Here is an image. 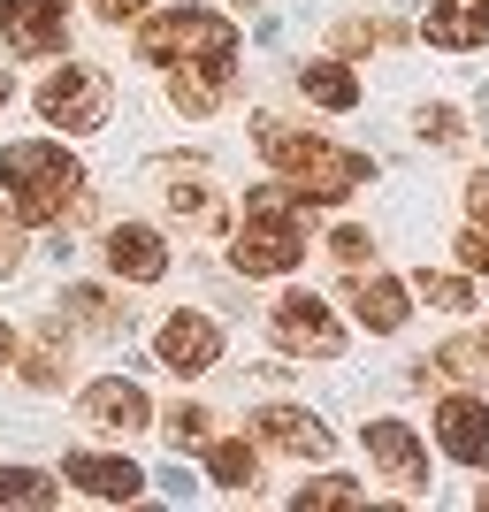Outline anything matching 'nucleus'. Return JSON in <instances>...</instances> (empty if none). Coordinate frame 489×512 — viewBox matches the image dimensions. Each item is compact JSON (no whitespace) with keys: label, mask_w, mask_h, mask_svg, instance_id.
Here are the masks:
<instances>
[{"label":"nucleus","mask_w":489,"mask_h":512,"mask_svg":"<svg viewBox=\"0 0 489 512\" xmlns=\"http://www.w3.org/2000/svg\"><path fill=\"white\" fill-rule=\"evenodd\" d=\"M253 138H260V153H268V169L291 184L306 207H321V199H344V192H360L367 176V153H352V146H329V138H314V130H291V123H276V115H260L253 123Z\"/></svg>","instance_id":"1"},{"label":"nucleus","mask_w":489,"mask_h":512,"mask_svg":"<svg viewBox=\"0 0 489 512\" xmlns=\"http://www.w3.org/2000/svg\"><path fill=\"white\" fill-rule=\"evenodd\" d=\"M0 192L16 199V222H62L69 207H85V169L69 146H46V138H16L0 146Z\"/></svg>","instance_id":"2"},{"label":"nucleus","mask_w":489,"mask_h":512,"mask_svg":"<svg viewBox=\"0 0 489 512\" xmlns=\"http://www.w3.org/2000/svg\"><path fill=\"white\" fill-rule=\"evenodd\" d=\"M298 253H306V199L276 192V184L245 192V222L230 245L237 276H283V268H298Z\"/></svg>","instance_id":"3"},{"label":"nucleus","mask_w":489,"mask_h":512,"mask_svg":"<svg viewBox=\"0 0 489 512\" xmlns=\"http://www.w3.org/2000/svg\"><path fill=\"white\" fill-rule=\"evenodd\" d=\"M138 54L161 69H222L230 77L237 62V31L214 8H169V16H153L146 31H138Z\"/></svg>","instance_id":"4"},{"label":"nucleus","mask_w":489,"mask_h":512,"mask_svg":"<svg viewBox=\"0 0 489 512\" xmlns=\"http://www.w3.org/2000/svg\"><path fill=\"white\" fill-rule=\"evenodd\" d=\"M268 329H276V344L298 352V360H337L344 352L337 314H329V299H314V291H283L276 314H268Z\"/></svg>","instance_id":"5"},{"label":"nucleus","mask_w":489,"mask_h":512,"mask_svg":"<svg viewBox=\"0 0 489 512\" xmlns=\"http://www.w3.org/2000/svg\"><path fill=\"white\" fill-rule=\"evenodd\" d=\"M39 115L46 123H62V130H100L107 123V77L100 69H54L39 85Z\"/></svg>","instance_id":"6"},{"label":"nucleus","mask_w":489,"mask_h":512,"mask_svg":"<svg viewBox=\"0 0 489 512\" xmlns=\"http://www.w3.org/2000/svg\"><path fill=\"white\" fill-rule=\"evenodd\" d=\"M0 39H8V54H16V62L62 54V46H69L62 0H0Z\"/></svg>","instance_id":"7"},{"label":"nucleus","mask_w":489,"mask_h":512,"mask_svg":"<svg viewBox=\"0 0 489 512\" xmlns=\"http://www.w3.org/2000/svg\"><path fill=\"white\" fill-rule=\"evenodd\" d=\"M367 459L390 490H428V451L405 421H367Z\"/></svg>","instance_id":"8"},{"label":"nucleus","mask_w":489,"mask_h":512,"mask_svg":"<svg viewBox=\"0 0 489 512\" xmlns=\"http://www.w3.org/2000/svg\"><path fill=\"white\" fill-rule=\"evenodd\" d=\"M436 444H444L459 467H489V406L467 398V390L436 398Z\"/></svg>","instance_id":"9"},{"label":"nucleus","mask_w":489,"mask_h":512,"mask_svg":"<svg viewBox=\"0 0 489 512\" xmlns=\"http://www.w3.org/2000/svg\"><path fill=\"white\" fill-rule=\"evenodd\" d=\"M77 406H85L92 428H115V436H138V428L153 421V398L130 383V375H100V383H85V398H77Z\"/></svg>","instance_id":"10"},{"label":"nucleus","mask_w":489,"mask_h":512,"mask_svg":"<svg viewBox=\"0 0 489 512\" xmlns=\"http://www.w3.org/2000/svg\"><path fill=\"white\" fill-rule=\"evenodd\" d=\"M253 436L268 451H283V459H329V428H321L314 413H298V406H260Z\"/></svg>","instance_id":"11"},{"label":"nucleus","mask_w":489,"mask_h":512,"mask_svg":"<svg viewBox=\"0 0 489 512\" xmlns=\"http://www.w3.org/2000/svg\"><path fill=\"white\" fill-rule=\"evenodd\" d=\"M222 360V329H214L207 314H169L161 321V367H176V375H199V367Z\"/></svg>","instance_id":"12"},{"label":"nucleus","mask_w":489,"mask_h":512,"mask_svg":"<svg viewBox=\"0 0 489 512\" xmlns=\"http://www.w3.org/2000/svg\"><path fill=\"white\" fill-rule=\"evenodd\" d=\"M107 268L123 283H153V276H169V245L153 230H138V222H123V230H107Z\"/></svg>","instance_id":"13"},{"label":"nucleus","mask_w":489,"mask_h":512,"mask_svg":"<svg viewBox=\"0 0 489 512\" xmlns=\"http://www.w3.org/2000/svg\"><path fill=\"white\" fill-rule=\"evenodd\" d=\"M436 46L467 54V46H489V0H428V23H421Z\"/></svg>","instance_id":"14"},{"label":"nucleus","mask_w":489,"mask_h":512,"mask_svg":"<svg viewBox=\"0 0 489 512\" xmlns=\"http://www.w3.org/2000/svg\"><path fill=\"white\" fill-rule=\"evenodd\" d=\"M69 482L77 490H92V497H138V467L130 459H115V451H69Z\"/></svg>","instance_id":"15"},{"label":"nucleus","mask_w":489,"mask_h":512,"mask_svg":"<svg viewBox=\"0 0 489 512\" xmlns=\"http://www.w3.org/2000/svg\"><path fill=\"white\" fill-rule=\"evenodd\" d=\"M405 283H390V276H352V314L367 321V329H405Z\"/></svg>","instance_id":"16"},{"label":"nucleus","mask_w":489,"mask_h":512,"mask_svg":"<svg viewBox=\"0 0 489 512\" xmlns=\"http://www.w3.org/2000/svg\"><path fill=\"white\" fill-rule=\"evenodd\" d=\"M298 92H306L314 107H337V115H344V107H360V85H352V69H344V62H306V69H298Z\"/></svg>","instance_id":"17"},{"label":"nucleus","mask_w":489,"mask_h":512,"mask_svg":"<svg viewBox=\"0 0 489 512\" xmlns=\"http://www.w3.org/2000/svg\"><path fill=\"white\" fill-rule=\"evenodd\" d=\"M222 85H230L222 69H176V107H184V115H214V107H222Z\"/></svg>","instance_id":"18"},{"label":"nucleus","mask_w":489,"mask_h":512,"mask_svg":"<svg viewBox=\"0 0 489 512\" xmlns=\"http://www.w3.org/2000/svg\"><path fill=\"white\" fill-rule=\"evenodd\" d=\"M207 474L222 482V490H253L260 459H253V444H207Z\"/></svg>","instance_id":"19"},{"label":"nucleus","mask_w":489,"mask_h":512,"mask_svg":"<svg viewBox=\"0 0 489 512\" xmlns=\"http://www.w3.org/2000/svg\"><path fill=\"white\" fill-rule=\"evenodd\" d=\"M169 207L184 214L192 230H222V199L207 192V176H199V184H184V176H176V184H169Z\"/></svg>","instance_id":"20"},{"label":"nucleus","mask_w":489,"mask_h":512,"mask_svg":"<svg viewBox=\"0 0 489 512\" xmlns=\"http://www.w3.org/2000/svg\"><path fill=\"white\" fill-rule=\"evenodd\" d=\"M436 375H467V383H489V337H451L436 352Z\"/></svg>","instance_id":"21"},{"label":"nucleus","mask_w":489,"mask_h":512,"mask_svg":"<svg viewBox=\"0 0 489 512\" xmlns=\"http://www.w3.org/2000/svg\"><path fill=\"white\" fill-rule=\"evenodd\" d=\"M0 505L46 512V505H54V482H46V474H31V467H0Z\"/></svg>","instance_id":"22"},{"label":"nucleus","mask_w":489,"mask_h":512,"mask_svg":"<svg viewBox=\"0 0 489 512\" xmlns=\"http://www.w3.org/2000/svg\"><path fill=\"white\" fill-rule=\"evenodd\" d=\"M421 299L444 306V314H467V306H474V283L467 276H444V268H421Z\"/></svg>","instance_id":"23"},{"label":"nucleus","mask_w":489,"mask_h":512,"mask_svg":"<svg viewBox=\"0 0 489 512\" xmlns=\"http://www.w3.org/2000/svg\"><path fill=\"white\" fill-rule=\"evenodd\" d=\"M23 375H31L39 390H54V383H62V329H46V337L31 344V352H23Z\"/></svg>","instance_id":"24"},{"label":"nucleus","mask_w":489,"mask_h":512,"mask_svg":"<svg viewBox=\"0 0 489 512\" xmlns=\"http://www.w3.org/2000/svg\"><path fill=\"white\" fill-rule=\"evenodd\" d=\"M383 39H398V31L375 23V16H344L337 23V54H367V46H383Z\"/></svg>","instance_id":"25"},{"label":"nucleus","mask_w":489,"mask_h":512,"mask_svg":"<svg viewBox=\"0 0 489 512\" xmlns=\"http://www.w3.org/2000/svg\"><path fill=\"white\" fill-rule=\"evenodd\" d=\"M69 314H85V321H100V329H107V337H115V329H123V306H115V299H107V291H69Z\"/></svg>","instance_id":"26"},{"label":"nucleus","mask_w":489,"mask_h":512,"mask_svg":"<svg viewBox=\"0 0 489 512\" xmlns=\"http://www.w3.org/2000/svg\"><path fill=\"white\" fill-rule=\"evenodd\" d=\"M360 497V482H344V474H321V482H306L298 490V512H314V505H352Z\"/></svg>","instance_id":"27"},{"label":"nucleus","mask_w":489,"mask_h":512,"mask_svg":"<svg viewBox=\"0 0 489 512\" xmlns=\"http://www.w3.org/2000/svg\"><path fill=\"white\" fill-rule=\"evenodd\" d=\"M413 123H421V138H436V146H451V138H459V107H421V115H413Z\"/></svg>","instance_id":"28"},{"label":"nucleus","mask_w":489,"mask_h":512,"mask_svg":"<svg viewBox=\"0 0 489 512\" xmlns=\"http://www.w3.org/2000/svg\"><path fill=\"white\" fill-rule=\"evenodd\" d=\"M329 253H337L344 268H360V260L375 253V237H367V230H329Z\"/></svg>","instance_id":"29"},{"label":"nucleus","mask_w":489,"mask_h":512,"mask_svg":"<svg viewBox=\"0 0 489 512\" xmlns=\"http://www.w3.org/2000/svg\"><path fill=\"white\" fill-rule=\"evenodd\" d=\"M459 268H474V276H489V222H474V230L459 237Z\"/></svg>","instance_id":"30"},{"label":"nucleus","mask_w":489,"mask_h":512,"mask_svg":"<svg viewBox=\"0 0 489 512\" xmlns=\"http://www.w3.org/2000/svg\"><path fill=\"white\" fill-rule=\"evenodd\" d=\"M23 268V230H16V214L0 207V276H16Z\"/></svg>","instance_id":"31"},{"label":"nucleus","mask_w":489,"mask_h":512,"mask_svg":"<svg viewBox=\"0 0 489 512\" xmlns=\"http://www.w3.org/2000/svg\"><path fill=\"white\" fill-rule=\"evenodd\" d=\"M169 436H176V444H199V436H207V406H176L169 413Z\"/></svg>","instance_id":"32"},{"label":"nucleus","mask_w":489,"mask_h":512,"mask_svg":"<svg viewBox=\"0 0 489 512\" xmlns=\"http://www.w3.org/2000/svg\"><path fill=\"white\" fill-rule=\"evenodd\" d=\"M467 207H474V222H489V169L467 184Z\"/></svg>","instance_id":"33"},{"label":"nucleus","mask_w":489,"mask_h":512,"mask_svg":"<svg viewBox=\"0 0 489 512\" xmlns=\"http://www.w3.org/2000/svg\"><path fill=\"white\" fill-rule=\"evenodd\" d=\"M138 8H146V0H100V16H107V23H130Z\"/></svg>","instance_id":"34"},{"label":"nucleus","mask_w":489,"mask_h":512,"mask_svg":"<svg viewBox=\"0 0 489 512\" xmlns=\"http://www.w3.org/2000/svg\"><path fill=\"white\" fill-rule=\"evenodd\" d=\"M16 360V329H8V321H0V367Z\"/></svg>","instance_id":"35"},{"label":"nucleus","mask_w":489,"mask_h":512,"mask_svg":"<svg viewBox=\"0 0 489 512\" xmlns=\"http://www.w3.org/2000/svg\"><path fill=\"white\" fill-rule=\"evenodd\" d=\"M0 107H8V77H0Z\"/></svg>","instance_id":"36"}]
</instances>
